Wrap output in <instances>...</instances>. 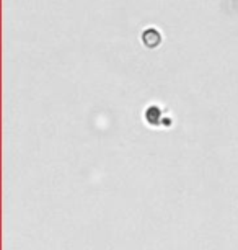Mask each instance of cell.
Returning <instances> with one entry per match:
<instances>
[{"mask_svg": "<svg viewBox=\"0 0 238 250\" xmlns=\"http://www.w3.org/2000/svg\"><path fill=\"white\" fill-rule=\"evenodd\" d=\"M162 125H163V126H170V125H171V118H163Z\"/></svg>", "mask_w": 238, "mask_h": 250, "instance_id": "obj_3", "label": "cell"}, {"mask_svg": "<svg viewBox=\"0 0 238 250\" xmlns=\"http://www.w3.org/2000/svg\"><path fill=\"white\" fill-rule=\"evenodd\" d=\"M141 40L144 46L148 49H155L162 44V35L157 28H147V30H144Z\"/></svg>", "mask_w": 238, "mask_h": 250, "instance_id": "obj_1", "label": "cell"}, {"mask_svg": "<svg viewBox=\"0 0 238 250\" xmlns=\"http://www.w3.org/2000/svg\"><path fill=\"white\" fill-rule=\"evenodd\" d=\"M144 116H146V121L150 126H160L162 121H163V113L160 110V106H157V105L147 106V110H146V113H144Z\"/></svg>", "mask_w": 238, "mask_h": 250, "instance_id": "obj_2", "label": "cell"}]
</instances>
